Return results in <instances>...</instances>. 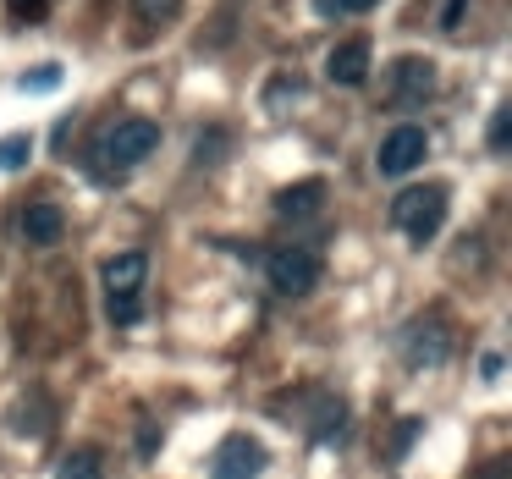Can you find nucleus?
Returning <instances> with one entry per match:
<instances>
[{
  "label": "nucleus",
  "instance_id": "1",
  "mask_svg": "<svg viewBox=\"0 0 512 479\" xmlns=\"http://www.w3.org/2000/svg\"><path fill=\"white\" fill-rule=\"evenodd\" d=\"M160 144V127L149 122V116H122V122H111L100 138H94L89 149V171L100 182H116L122 171H133L138 160H149Z\"/></svg>",
  "mask_w": 512,
  "mask_h": 479
},
{
  "label": "nucleus",
  "instance_id": "2",
  "mask_svg": "<svg viewBox=\"0 0 512 479\" xmlns=\"http://www.w3.org/2000/svg\"><path fill=\"white\" fill-rule=\"evenodd\" d=\"M149 276V254L144 248H127V254H111L100 270L105 281V314H111V325H138V287H144Z\"/></svg>",
  "mask_w": 512,
  "mask_h": 479
},
{
  "label": "nucleus",
  "instance_id": "3",
  "mask_svg": "<svg viewBox=\"0 0 512 479\" xmlns=\"http://www.w3.org/2000/svg\"><path fill=\"white\" fill-rule=\"evenodd\" d=\"M441 221H446V188H435V182L402 188L397 199H391V226H397L408 243H430V237L441 232Z\"/></svg>",
  "mask_w": 512,
  "mask_h": 479
},
{
  "label": "nucleus",
  "instance_id": "4",
  "mask_svg": "<svg viewBox=\"0 0 512 479\" xmlns=\"http://www.w3.org/2000/svg\"><path fill=\"white\" fill-rule=\"evenodd\" d=\"M265 276L281 298H303V292H314V281H320V254H314V248H270Z\"/></svg>",
  "mask_w": 512,
  "mask_h": 479
},
{
  "label": "nucleus",
  "instance_id": "5",
  "mask_svg": "<svg viewBox=\"0 0 512 479\" xmlns=\"http://www.w3.org/2000/svg\"><path fill=\"white\" fill-rule=\"evenodd\" d=\"M424 155H430V133L413 127V122H402V127H391V133L380 138L375 166H380V177H408V171L424 166Z\"/></svg>",
  "mask_w": 512,
  "mask_h": 479
},
{
  "label": "nucleus",
  "instance_id": "6",
  "mask_svg": "<svg viewBox=\"0 0 512 479\" xmlns=\"http://www.w3.org/2000/svg\"><path fill=\"white\" fill-rule=\"evenodd\" d=\"M446 353H452V331L435 314H424V320H413L402 331V364L408 369H435V364H446Z\"/></svg>",
  "mask_w": 512,
  "mask_h": 479
},
{
  "label": "nucleus",
  "instance_id": "7",
  "mask_svg": "<svg viewBox=\"0 0 512 479\" xmlns=\"http://www.w3.org/2000/svg\"><path fill=\"white\" fill-rule=\"evenodd\" d=\"M435 94V67L424 56H402V61H391V72H386V100L391 105H424Z\"/></svg>",
  "mask_w": 512,
  "mask_h": 479
},
{
  "label": "nucleus",
  "instance_id": "8",
  "mask_svg": "<svg viewBox=\"0 0 512 479\" xmlns=\"http://www.w3.org/2000/svg\"><path fill=\"white\" fill-rule=\"evenodd\" d=\"M210 474L215 479H259L265 474V446L254 435H226L210 457Z\"/></svg>",
  "mask_w": 512,
  "mask_h": 479
},
{
  "label": "nucleus",
  "instance_id": "9",
  "mask_svg": "<svg viewBox=\"0 0 512 479\" xmlns=\"http://www.w3.org/2000/svg\"><path fill=\"white\" fill-rule=\"evenodd\" d=\"M325 78L342 83V89H358V83L369 78V45H364V39H347V45H336L331 61H325Z\"/></svg>",
  "mask_w": 512,
  "mask_h": 479
},
{
  "label": "nucleus",
  "instance_id": "10",
  "mask_svg": "<svg viewBox=\"0 0 512 479\" xmlns=\"http://www.w3.org/2000/svg\"><path fill=\"white\" fill-rule=\"evenodd\" d=\"M61 232H67V215H61L56 204H28V210H23V237L34 248L61 243Z\"/></svg>",
  "mask_w": 512,
  "mask_h": 479
},
{
  "label": "nucleus",
  "instance_id": "11",
  "mask_svg": "<svg viewBox=\"0 0 512 479\" xmlns=\"http://www.w3.org/2000/svg\"><path fill=\"white\" fill-rule=\"evenodd\" d=\"M320 204H325V182H298V188H281L276 193V215H281V221H309Z\"/></svg>",
  "mask_w": 512,
  "mask_h": 479
},
{
  "label": "nucleus",
  "instance_id": "12",
  "mask_svg": "<svg viewBox=\"0 0 512 479\" xmlns=\"http://www.w3.org/2000/svg\"><path fill=\"white\" fill-rule=\"evenodd\" d=\"M56 479H105V457L94 452V446H72V452L61 457Z\"/></svg>",
  "mask_w": 512,
  "mask_h": 479
},
{
  "label": "nucleus",
  "instance_id": "13",
  "mask_svg": "<svg viewBox=\"0 0 512 479\" xmlns=\"http://www.w3.org/2000/svg\"><path fill=\"white\" fill-rule=\"evenodd\" d=\"M138 23H144V34H155V28H171L182 12V0H133Z\"/></svg>",
  "mask_w": 512,
  "mask_h": 479
},
{
  "label": "nucleus",
  "instance_id": "14",
  "mask_svg": "<svg viewBox=\"0 0 512 479\" xmlns=\"http://www.w3.org/2000/svg\"><path fill=\"white\" fill-rule=\"evenodd\" d=\"M347 424V408L336 397H320V413H314V441H336Z\"/></svg>",
  "mask_w": 512,
  "mask_h": 479
},
{
  "label": "nucleus",
  "instance_id": "15",
  "mask_svg": "<svg viewBox=\"0 0 512 479\" xmlns=\"http://www.w3.org/2000/svg\"><path fill=\"white\" fill-rule=\"evenodd\" d=\"M28 155H34V144H28L23 133H17V138H0V171H17V166H28Z\"/></svg>",
  "mask_w": 512,
  "mask_h": 479
},
{
  "label": "nucleus",
  "instance_id": "16",
  "mask_svg": "<svg viewBox=\"0 0 512 479\" xmlns=\"http://www.w3.org/2000/svg\"><path fill=\"white\" fill-rule=\"evenodd\" d=\"M369 6H380V0H314L320 17H358V12H369Z\"/></svg>",
  "mask_w": 512,
  "mask_h": 479
},
{
  "label": "nucleus",
  "instance_id": "17",
  "mask_svg": "<svg viewBox=\"0 0 512 479\" xmlns=\"http://www.w3.org/2000/svg\"><path fill=\"white\" fill-rule=\"evenodd\" d=\"M287 94L298 100L303 83H298V78H270V111H281V105H287Z\"/></svg>",
  "mask_w": 512,
  "mask_h": 479
},
{
  "label": "nucleus",
  "instance_id": "18",
  "mask_svg": "<svg viewBox=\"0 0 512 479\" xmlns=\"http://www.w3.org/2000/svg\"><path fill=\"white\" fill-rule=\"evenodd\" d=\"M507 133H512V111H507V105H501V111L490 116V149H496V155H501V149H507Z\"/></svg>",
  "mask_w": 512,
  "mask_h": 479
},
{
  "label": "nucleus",
  "instance_id": "19",
  "mask_svg": "<svg viewBox=\"0 0 512 479\" xmlns=\"http://www.w3.org/2000/svg\"><path fill=\"white\" fill-rule=\"evenodd\" d=\"M6 6H12V17H28V23H39L50 12V0H6Z\"/></svg>",
  "mask_w": 512,
  "mask_h": 479
},
{
  "label": "nucleus",
  "instance_id": "20",
  "mask_svg": "<svg viewBox=\"0 0 512 479\" xmlns=\"http://www.w3.org/2000/svg\"><path fill=\"white\" fill-rule=\"evenodd\" d=\"M61 72L56 67H39V72H23V89H50V83H56Z\"/></svg>",
  "mask_w": 512,
  "mask_h": 479
},
{
  "label": "nucleus",
  "instance_id": "21",
  "mask_svg": "<svg viewBox=\"0 0 512 479\" xmlns=\"http://www.w3.org/2000/svg\"><path fill=\"white\" fill-rule=\"evenodd\" d=\"M463 6H468V0H446V12H441V28H446V34L463 23Z\"/></svg>",
  "mask_w": 512,
  "mask_h": 479
},
{
  "label": "nucleus",
  "instance_id": "22",
  "mask_svg": "<svg viewBox=\"0 0 512 479\" xmlns=\"http://www.w3.org/2000/svg\"><path fill=\"white\" fill-rule=\"evenodd\" d=\"M485 479H501V474H485Z\"/></svg>",
  "mask_w": 512,
  "mask_h": 479
}]
</instances>
